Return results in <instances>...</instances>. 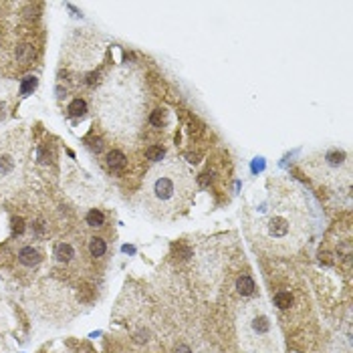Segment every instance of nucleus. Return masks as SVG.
Returning <instances> with one entry per match:
<instances>
[{
    "instance_id": "7",
    "label": "nucleus",
    "mask_w": 353,
    "mask_h": 353,
    "mask_svg": "<svg viewBox=\"0 0 353 353\" xmlns=\"http://www.w3.org/2000/svg\"><path fill=\"white\" fill-rule=\"evenodd\" d=\"M73 257H75V248L69 242H59L55 246V259L59 262H71Z\"/></svg>"
},
{
    "instance_id": "19",
    "label": "nucleus",
    "mask_w": 353,
    "mask_h": 353,
    "mask_svg": "<svg viewBox=\"0 0 353 353\" xmlns=\"http://www.w3.org/2000/svg\"><path fill=\"white\" fill-rule=\"evenodd\" d=\"M14 228H16V232H21L23 230V220H14Z\"/></svg>"
},
{
    "instance_id": "6",
    "label": "nucleus",
    "mask_w": 353,
    "mask_h": 353,
    "mask_svg": "<svg viewBox=\"0 0 353 353\" xmlns=\"http://www.w3.org/2000/svg\"><path fill=\"white\" fill-rule=\"evenodd\" d=\"M19 260L24 264V266H37L43 257H41V252L37 248H32V246H23L19 250Z\"/></svg>"
},
{
    "instance_id": "4",
    "label": "nucleus",
    "mask_w": 353,
    "mask_h": 353,
    "mask_svg": "<svg viewBox=\"0 0 353 353\" xmlns=\"http://www.w3.org/2000/svg\"><path fill=\"white\" fill-rule=\"evenodd\" d=\"M303 167L313 180L325 184L329 188H341L351 182L353 165L351 156L339 147H325L309 154L303 162Z\"/></svg>"
},
{
    "instance_id": "9",
    "label": "nucleus",
    "mask_w": 353,
    "mask_h": 353,
    "mask_svg": "<svg viewBox=\"0 0 353 353\" xmlns=\"http://www.w3.org/2000/svg\"><path fill=\"white\" fill-rule=\"evenodd\" d=\"M236 291H238L242 297L252 295V293H255V281H252L248 275L238 277V281H236Z\"/></svg>"
},
{
    "instance_id": "17",
    "label": "nucleus",
    "mask_w": 353,
    "mask_h": 353,
    "mask_svg": "<svg viewBox=\"0 0 353 353\" xmlns=\"http://www.w3.org/2000/svg\"><path fill=\"white\" fill-rule=\"evenodd\" d=\"M6 115H8V105H6V101H0V123L6 119Z\"/></svg>"
},
{
    "instance_id": "11",
    "label": "nucleus",
    "mask_w": 353,
    "mask_h": 353,
    "mask_svg": "<svg viewBox=\"0 0 353 353\" xmlns=\"http://www.w3.org/2000/svg\"><path fill=\"white\" fill-rule=\"evenodd\" d=\"M85 222L91 226V228H99L105 224V214L101 210H89L87 216H85Z\"/></svg>"
},
{
    "instance_id": "3",
    "label": "nucleus",
    "mask_w": 353,
    "mask_h": 353,
    "mask_svg": "<svg viewBox=\"0 0 353 353\" xmlns=\"http://www.w3.org/2000/svg\"><path fill=\"white\" fill-rule=\"evenodd\" d=\"M240 343L250 353H275V325L268 311L259 301L248 303L238 319Z\"/></svg>"
},
{
    "instance_id": "16",
    "label": "nucleus",
    "mask_w": 353,
    "mask_h": 353,
    "mask_svg": "<svg viewBox=\"0 0 353 353\" xmlns=\"http://www.w3.org/2000/svg\"><path fill=\"white\" fill-rule=\"evenodd\" d=\"M149 121H151V125H156V127H162V123H164V113H162V109H156L154 113H151Z\"/></svg>"
},
{
    "instance_id": "18",
    "label": "nucleus",
    "mask_w": 353,
    "mask_h": 353,
    "mask_svg": "<svg viewBox=\"0 0 353 353\" xmlns=\"http://www.w3.org/2000/svg\"><path fill=\"white\" fill-rule=\"evenodd\" d=\"M176 353H190V349H188L186 345H180V347L176 349Z\"/></svg>"
},
{
    "instance_id": "1",
    "label": "nucleus",
    "mask_w": 353,
    "mask_h": 353,
    "mask_svg": "<svg viewBox=\"0 0 353 353\" xmlns=\"http://www.w3.org/2000/svg\"><path fill=\"white\" fill-rule=\"evenodd\" d=\"M246 224L255 244L277 257H291L311 234V206L303 188L291 178H268L262 194L246 210Z\"/></svg>"
},
{
    "instance_id": "12",
    "label": "nucleus",
    "mask_w": 353,
    "mask_h": 353,
    "mask_svg": "<svg viewBox=\"0 0 353 353\" xmlns=\"http://www.w3.org/2000/svg\"><path fill=\"white\" fill-rule=\"evenodd\" d=\"M85 111H87V103L83 99H73L69 103V115H73V117L85 115Z\"/></svg>"
},
{
    "instance_id": "14",
    "label": "nucleus",
    "mask_w": 353,
    "mask_h": 353,
    "mask_svg": "<svg viewBox=\"0 0 353 353\" xmlns=\"http://www.w3.org/2000/svg\"><path fill=\"white\" fill-rule=\"evenodd\" d=\"M35 87H37V77H24L23 87H21V95H28Z\"/></svg>"
},
{
    "instance_id": "10",
    "label": "nucleus",
    "mask_w": 353,
    "mask_h": 353,
    "mask_svg": "<svg viewBox=\"0 0 353 353\" xmlns=\"http://www.w3.org/2000/svg\"><path fill=\"white\" fill-rule=\"evenodd\" d=\"M107 164H109L111 170H123L125 167V156L119 149H113V151L107 154Z\"/></svg>"
},
{
    "instance_id": "5",
    "label": "nucleus",
    "mask_w": 353,
    "mask_h": 353,
    "mask_svg": "<svg viewBox=\"0 0 353 353\" xmlns=\"http://www.w3.org/2000/svg\"><path fill=\"white\" fill-rule=\"evenodd\" d=\"M28 165V143L21 133L0 138V190H14L24 180Z\"/></svg>"
},
{
    "instance_id": "2",
    "label": "nucleus",
    "mask_w": 353,
    "mask_h": 353,
    "mask_svg": "<svg viewBox=\"0 0 353 353\" xmlns=\"http://www.w3.org/2000/svg\"><path fill=\"white\" fill-rule=\"evenodd\" d=\"M194 198V178L180 160L154 165L143 182V200L149 212L170 218L190 208Z\"/></svg>"
},
{
    "instance_id": "13",
    "label": "nucleus",
    "mask_w": 353,
    "mask_h": 353,
    "mask_svg": "<svg viewBox=\"0 0 353 353\" xmlns=\"http://www.w3.org/2000/svg\"><path fill=\"white\" fill-rule=\"evenodd\" d=\"M275 305L279 307V309H289L291 305H293V297H291V293H277L275 295Z\"/></svg>"
},
{
    "instance_id": "15",
    "label": "nucleus",
    "mask_w": 353,
    "mask_h": 353,
    "mask_svg": "<svg viewBox=\"0 0 353 353\" xmlns=\"http://www.w3.org/2000/svg\"><path fill=\"white\" fill-rule=\"evenodd\" d=\"M147 158L154 160V162H162V160H164V147H160V145L149 147V149H147Z\"/></svg>"
},
{
    "instance_id": "8",
    "label": "nucleus",
    "mask_w": 353,
    "mask_h": 353,
    "mask_svg": "<svg viewBox=\"0 0 353 353\" xmlns=\"http://www.w3.org/2000/svg\"><path fill=\"white\" fill-rule=\"evenodd\" d=\"M105 252H107V242L101 238V236H93L89 240V255L93 259H101V257H105Z\"/></svg>"
}]
</instances>
